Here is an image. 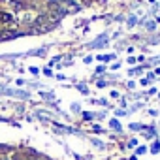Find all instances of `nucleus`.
Segmentation results:
<instances>
[{
  "mask_svg": "<svg viewBox=\"0 0 160 160\" xmlns=\"http://www.w3.org/2000/svg\"><path fill=\"white\" fill-rule=\"evenodd\" d=\"M13 21V15L8 13V12H0V23H12Z\"/></svg>",
  "mask_w": 160,
  "mask_h": 160,
  "instance_id": "1",
  "label": "nucleus"
},
{
  "mask_svg": "<svg viewBox=\"0 0 160 160\" xmlns=\"http://www.w3.org/2000/svg\"><path fill=\"white\" fill-rule=\"evenodd\" d=\"M17 36V32H6V34H0V38L2 40H10V38H15Z\"/></svg>",
  "mask_w": 160,
  "mask_h": 160,
  "instance_id": "2",
  "label": "nucleus"
},
{
  "mask_svg": "<svg viewBox=\"0 0 160 160\" xmlns=\"http://www.w3.org/2000/svg\"><path fill=\"white\" fill-rule=\"evenodd\" d=\"M0 30H2V28H0Z\"/></svg>",
  "mask_w": 160,
  "mask_h": 160,
  "instance_id": "3",
  "label": "nucleus"
}]
</instances>
